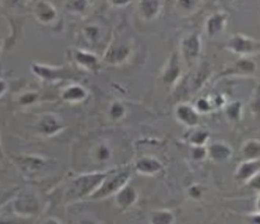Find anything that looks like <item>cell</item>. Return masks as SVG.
I'll use <instances>...</instances> for the list:
<instances>
[{
    "instance_id": "obj_23",
    "label": "cell",
    "mask_w": 260,
    "mask_h": 224,
    "mask_svg": "<svg viewBox=\"0 0 260 224\" xmlns=\"http://www.w3.org/2000/svg\"><path fill=\"white\" fill-rule=\"evenodd\" d=\"M113 156V150H112V146L109 145L108 142H100L98 145L94 147V150H92V157H94V160H95L98 164H108V162L112 160Z\"/></svg>"
},
{
    "instance_id": "obj_13",
    "label": "cell",
    "mask_w": 260,
    "mask_h": 224,
    "mask_svg": "<svg viewBox=\"0 0 260 224\" xmlns=\"http://www.w3.org/2000/svg\"><path fill=\"white\" fill-rule=\"evenodd\" d=\"M175 118L178 122L186 128H196L200 122V114L192 104L179 102L175 106Z\"/></svg>"
},
{
    "instance_id": "obj_14",
    "label": "cell",
    "mask_w": 260,
    "mask_h": 224,
    "mask_svg": "<svg viewBox=\"0 0 260 224\" xmlns=\"http://www.w3.org/2000/svg\"><path fill=\"white\" fill-rule=\"evenodd\" d=\"M226 21H228V13L224 10L215 11L211 16L206 20V34L209 35L210 38H215L220 34L224 33V30L226 27Z\"/></svg>"
},
{
    "instance_id": "obj_4",
    "label": "cell",
    "mask_w": 260,
    "mask_h": 224,
    "mask_svg": "<svg viewBox=\"0 0 260 224\" xmlns=\"http://www.w3.org/2000/svg\"><path fill=\"white\" fill-rule=\"evenodd\" d=\"M225 49L232 52L239 58H250L252 55L260 53V41L243 35V34H234L231 38L225 42Z\"/></svg>"
},
{
    "instance_id": "obj_39",
    "label": "cell",
    "mask_w": 260,
    "mask_h": 224,
    "mask_svg": "<svg viewBox=\"0 0 260 224\" xmlns=\"http://www.w3.org/2000/svg\"><path fill=\"white\" fill-rule=\"evenodd\" d=\"M248 185L252 188V189L260 192V171L256 174L254 177H252V178L249 179Z\"/></svg>"
},
{
    "instance_id": "obj_2",
    "label": "cell",
    "mask_w": 260,
    "mask_h": 224,
    "mask_svg": "<svg viewBox=\"0 0 260 224\" xmlns=\"http://www.w3.org/2000/svg\"><path fill=\"white\" fill-rule=\"evenodd\" d=\"M130 177H132L130 168H113L111 174L102 181L101 185L91 195L90 199L102 201V199H107L109 196L116 195L124 185H127Z\"/></svg>"
},
{
    "instance_id": "obj_7",
    "label": "cell",
    "mask_w": 260,
    "mask_h": 224,
    "mask_svg": "<svg viewBox=\"0 0 260 224\" xmlns=\"http://www.w3.org/2000/svg\"><path fill=\"white\" fill-rule=\"evenodd\" d=\"M68 55L73 61L76 66L81 67L87 72L96 73L100 72V69H101L102 59L91 50L81 49V48H72V49L68 50Z\"/></svg>"
},
{
    "instance_id": "obj_18",
    "label": "cell",
    "mask_w": 260,
    "mask_h": 224,
    "mask_svg": "<svg viewBox=\"0 0 260 224\" xmlns=\"http://www.w3.org/2000/svg\"><path fill=\"white\" fill-rule=\"evenodd\" d=\"M88 98V90L79 83L66 86L62 91V100L69 104H81Z\"/></svg>"
},
{
    "instance_id": "obj_1",
    "label": "cell",
    "mask_w": 260,
    "mask_h": 224,
    "mask_svg": "<svg viewBox=\"0 0 260 224\" xmlns=\"http://www.w3.org/2000/svg\"><path fill=\"white\" fill-rule=\"evenodd\" d=\"M113 168L108 171H96V173L81 174L70 182L68 188V199L70 202L81 201L85 198H91L95 189L101 185L104 179L111 174Z\"/></svg>"
},
{
    "instance_id": "obj_44",
    "label": "cell",
    "mask_w": 260,
    "mask_h": 224,
    "mask_svg": "<svg viewBox=\"0 0 260 224\" xmlns=\"http://www.w3.org/2000/svg\"><path fill=\"white\" fill-rule=\"evenodd\" d=\"M256 212L260 213V195L257 196V199H256Z\"/></svg>"
},
{
    "instance_id": "obj_8",
    "label": "cell",
    "mask_w": 260,
    "mask_h": 224,
    "mask_svg": "<svg viewBox=\"0 0 260 224\" xmlns=\"http://www.w3.org/2000/svg\"><path fill=\"white\" fill-rule=\"evenodd\" d=\"M257 70V65L253 59L250 58H238L237 61H234L230 65L224 66L218 74V78L224 77H250L254 76V73Z\"/></svg>"
},
{
    "instance_id": "obj_19",
    "label": "cell",
    "mask_w": 260,
    "mask_h": 224,
    "mask_svg": "<svg viewBox=\"0 0 260 224\" xmlns=\"http://www.w3.org/2000/svg\"><path fill=\"white\" fill-rule=\"evenodd\" d=\"M162 162L159 161L158 158L155 157H142L140 160H137L135 164V170L140 175H146V177H154L162 171Z\"/></svg>"
},
{
    "instance_id": "obj_20",
    "label": "cell",
    "mask_w": 260,
    "mask_h": 224,
    "mask_svg": "<svg viewBox=\"0 0 260 224\" xmlns=\"http://www.w3.org/2000/svg\"><path fill=\"white\" fill-rule=\"evenodd\" d=\"M260 171V160H243L238 165L237 171L234 174V178L238 182H248L249 179L254 177Z\"/></svg>"
},
{
    "instance_id": "obj_28",
    "label": "cell",
    "mask_w": 260,
    "mask_h": 224,
    "mask_svg": "<svg viewBox=\"0 0 260 224\" xmlns=\"http://www.w3.org/2000/svg\"><path fill=\"white\" fill-rule=\"evenodd\" d=\"M127 114V108L124 105L122 101H113L109 104V108H108V117L113 122H119L122 121Z\"/></svg>"
},
{
    "instance_id": "obj_26",
    "label": "cell",
    "mask_w": 260,
    "mask_h": 224,
    "mask_svg": "<svg viewBox=\"0 0 260 224\" xmlns=\"http://www.w3.org/2000/svg\"><path fill=\"white\" fill-rule=\"evenodd\" d=\"M242 112H243V105L241 101H232L228 102L224 108V114L225 118L232 123H238L242 119Z\"/></svg>"
},
{
    "instance_id": "obj_10",
    "label": "cell",
    "mask_w": 260,
    "mask_h": 224,
    "mask_svg": "<svg viewBox=\"0 0 260 224\" xmlns=\"http://www.w3.org/2000/svg\"><path fill=\"white\" fill-rule=\"evenodd\" d=\"M202 53V38L196 33H190L185 35L181 41V50L179 55L186 62L189 66L196 63L199 56Z\"/></svg>"
},
{
    "instance_id": "obj_42",
    "label": "cell",
    "mask_w": 260,
    "mask_h": 224,
    "mask_svg": "<svg viewBox=\"0 0 260 224\" xmlns=\"http://www.w3.org/2000/svg\"><path fill=\"white\" fill-rule=\"evenodd\" d=\"M249 218L253 224H260V213L254 212L253 214H249Z\"/></svg>"
},
{
    "instance_id": "obj_35",
    "label": "cell",
    "mask_w": 260,
    "mask_h": 224,
    "mask_svg": "<svg viewBox=\"0 0 260 224\" xmlns=\"http://www.w3.org/2000/svg\"><path fill=\"white\" fill-rule=\"evenodd\" d=\"M203 193H204V188L202 186V185L193 184L187 188V195H189V198L193 199V201H199V199H202Z\"/></svg>"
},
{
    "instance_id": "obj_31",
    "label": "cell",
    "mask_w": 260,
    "mask_h": 224,
    "mask_svg": "<svg viewBox=\"0 0 260 224\" xmlns=\"http://www.w3.org/2000/svg\"><path fill=\"white\" fill-rule=\"evenodd\" d=\"M40 100V93L38 91H25L18 97V104L21 106H29L37 104Z\"/></svg>"
},
{
    "instance_id": "obj_5",
    "label": "cell",
    "mask_w": 260,
    "mask_h": 224,
    "mask_svg": "<svg viewBox=\"0 0 260 224\" xmlns=\"http://www.w3.org/2000/svg\"><path fill=\"white\" fill-rule=\"evenodd\" d=\"M132 55V45L123 41H113L108 45L107 50L102 55V63L109 66H120L129 61Z\"/></svg>"
},
{
    "instance_id": "obj_9",
    "label": "cell",
    "mask_w": 260,
    "mask_h": 224,
    "mask_svg": "<svg viewBox=\"0 0 260 224\" xmlns=\"http://www.w3.org/2000/svg\"><path fill=\"white\" fill-rule=\"evenodd\" d=\"M31 72L34 73L37 77L42 78L45 81H59V80H66L73 76L72 69L68 66H48L42 63H32L31 65Z\"/></svg>"
},
{
    "instance_id": "obj_43",
    "label": "cell",
    "mask_w": 260,
    "mask_h": 224,
    "mask_svg": "<svg viewBox=\"0 0 260 224\" xmlns=\"http://www.w3.org/2000/svg\"><path fill=\"white\" fill-rule=\"evenodd\" d=\"M7 87H9V86H7V81L6 80H3V78H0V97H2V95L5 94V93H6L7 91Z\"/></svg>"
},
{
    "instance_id": "obj_41",
    "label": "cell",
    "mask_w": 260,
    "mask_h": 224,
    "mask_svg": "<svg viewBox=\"0 0 260 224\" xmlns=\"http://www.w3.org/2000/svg\"><path fill=\"white\" fill-rule=\"evenodd\" d=\"M41 224H62V223H60V220L56 217H46L41 221Z\"/></svg>"
},
{
    "instance_id": "obj_40",
    "label": "cell",
    "mask_w": 260,
    "mask_h": 224,
    "mask_svg": "<svg viewBox=\"0 0 260 224\" xmlns=\"http://www.w3.org/2000/svg\"><path fill=\"white\" fill-rule=\"evenodd\" d=\"M74 224H100V221L92 217V216H81V217L76 220Z\"/></svg>"
},
{
    "instance_id": "obj_46",
    "label": "cell",
    "mask_w": 260,
    "mask_h": 224,
    "mask_svg": "<svg viewBox=\"0 0 260 224\" xmlns=\"http://www.w3.org/2000/svg\"><path fill=\"white\" fill-rule=\"evenodd\" d=\"M0 156H2V145H0Z\"/></svg>"
},
{
    "instance_id": "obj_3",
    "label": "cell",
    "mask_w": 260,
    "mask_h": 224,
    "mask_svg": "<svg viewBox=\"0 0 260 224\" xmlns=\"http://www.w3.org/2000/svg\"><path fill=\"white\" fill-rule=\"evenodd\" d=\"M13 210L20 217H34L41 212V199L37 192L24 189L13 199Z\"/></svg>"
},
{
    "instance_id": "obj_6",
    "label": "cell",
    "mask_w": 260,
    "mask_h": 224,
    "mask_svg": "<svg viewBox=\"0 0 260 224\" xmlns=\"http://www.w3.org/2000/svg\"><path fill=\"white\" fill-rule=\"evenodd\" d=\"M182 74H183V70H182L181 55H179V52H172L170 58L165 62L164 66H162L159 78H161V81H162L165 87L174 89L176 84L179 83Z\"/></svg>"
},
{
    "instance_id": "obj_12",
    "label": "cell",
    "mask_w": 260,
    "mask_h": 224,
    "mask_svg": "<svg viewBox=\"0 0 260 224\" xmlns=\"http://www.w3.org/2000/svg\"><path fill=\"white\" fill-rule=\"evenodd\" d=\"M31 11L35 20L44 25H52L57 20V10L51 2H35L31 3Z\"/></svg>"
},
{
    "instance_id": "obj_22",
    "label": "cell",
    "mask_w": 260,
    "mask_h": 224,
    "mask_svg": "<svg viewBox=\"0 0 260 224\" xmlns=\"http://www.w3.org/2000/svg\"><path fill=\"white\" fill-rule=\"evenodd\" d=\"M211 72H213L211 65L207 63V62H202L199 65L198 70H196L194 76L192 77V83H190V89H192L193 93H196V91H199L203 87L204 83L207 81V78L211 76Z\"/></svg>"
},
{
    "instance_id": "obj_17",
    "label": "cell",
    "mask_w": 260,
    "mask_h": 224,
    "mask_svg": "<svg viewBox=\"0 0 260 224\" xmlns=\"http://www.w3.org/2000/svg\"><path fill=\"white\" fill-rule=\"evenodd\" d=\"M162 7L164 3L159 0H143L137 3V13L144 21H153L161 14Z\"/></svg>"
},
{
    "instance_id": "obj_24",
    "label": "cell",
    "mask_w": 260,
    "mask_h": 224,
    "mask_svg": "<svg viewBox=\"0 0 260 224\" xmlns=\"http://www.w3.org/2000/svg\"><path fill=\"white\" fill-rule=\"evenodd\" d=\"M83 37L87 41V44H90L91 46H95L104 38V30L98 24H87L83 28Z\"/></svg>"
},
{
    "instance_id": "obj_30",
    "label": "cell",
    "mask_w": 260,
    "mask_h": 224,
    "mask_svg": "<svg viewBox=\"0 0 260 224\" xmlns=\"http://www.w3.org/2000/svg\"><path fill=\"white\" fill-rule=\"evenodd\" d=\"M91 6L90 2H84V0H79V2H68L64 3L66 10L70 13H76V14H83L88 10V7Z\"/></svg>"
},
{
    "instance_id": "obj_33",
    "label": "cell",
    "mask_w": 260,
    "mask_h": 224,
    "mask_svg": "<svg viewBox=\"0 0 260 224\" xmlns=\"http://www.w3.org/2000/svg\"><path fill=\"white\" fill-rule=\"evenodd\" d=\"M194 108L199 114H209L210 111L214 109L213 106V102H211V97H203V98H199L194 104Z\"/></svg>"
},
{
    "instance_id": "obj_16",
    "label": "cell",
    "mask_w": 260,
    "mask_h": 224,
    "mask_svg": "<svg viewBox=\"0 0 260 224\" xmlns=\"http://www.w3.org/2000/svg\"><path fill=\"white\" fill-rule=\"evenodd\" d=\"M17 164L24 173L35 174L49 165L51 160L42 156H17Z\"/></svg>"
},
{
    "instance_id": "obj_27",
    "label": "cell",
    "mask_w": 260,
    "mask_h": 224,
    "mask_svg": "<svg viewBox=\"0 0 260 224\" xmlns=\"http://www.w3.org/2000/svg\"><path fill=\"white\" fill-rule=\"evenodd\" d=\"M150 223L151 224H174L175 223V214L167 209H158L151 212L150 216Z\"/></svg>"
},
{
    "instance_id": "obj_32",
    "label": "cell",
    "mask_w": 260,
    "mask_h": 224,
    "mask_svg": "<svg viewBox=\"0 0 260 224\" xmlns=\"http://www.w3.org/2000/svg\"><path fill=\"white\" fill-rule=\"evenodd\" d=\"M199 2H194V0H181V2H176L175 7L181 13H186V14H190V13H194V10L199 7Z\"/></svg>"
},
{
    "instance_id": "obj_36",
    "label": "cell",
    "mask_w": 260,
    "mask_h": 224,
    "mask_svg": "<svg viewBox=\"0 0 260 224\" xmlns=\"http://www.w3.org/2000/svg\"><path fill=\"white\" fill-rule=\"evenodd\" d=\"M190 157L194 161H203L207 157V147H192L190 149Z\"/></svg>"
},
{
    "instance_id": "obj_11",
    "label": "cell",
    "mask_w": 260,
    "mask_h": 224,
    "mask_svg": "<svg viewBox=\"0 0 260 224\" xmlns=\"http://www.w3.org/2000/svg\"><path fill=\"white\" fill-rule=\"evenodd\" d=\"M37 130L42 136L51 137V136H56L64 130V123L56 114L48 112V114H44L40 118V121L37 122Z\"/></svg>"
},
{
    "instance_id": "obj_15",
    "label": "cell",
    "mask_w": 260,
    "mask_h": 224,
    "mask_svg": "<svg viewBox=\"0 0 260 224\" xmlns=\"http://www.w3.org/2000/svg\"><path fill=\"white\" fill-rule=\"evenodd\" d=\"M139 201V192L135 186L132 185H124L122 189L119 190L118 193L115 195V203L120 210H129L132 207L135 206Z\"/></svg>"
},
{
    "instance_id": "obj_37",
    "label": "cell",
    "mask_w": 260,
    "mask_h": 224,
    "mask_svg": "<svg viewBox=\"0 0 260 224\" xmlns=\"http://www.w3.org/2000/svg\"><path fill=\"white\" fill-rule=\"evenodd\" d=\"M17 193L14 192V190H5V189H0V206L2 205H5L9 199H12L13 196H16Z\"/></svg>"
},
{
    "instance_id": "obj_25",
    "label": "cell",
    "mask_w": 260,
    "mask_h": 224,
    "mask_svg": "<svg viewBox=\"0 0 260 224\" xmlns=\"http://www.w3.org/2000/svg\"><path fill=\"white\" fill-rule=\"evenodd\" d=\"M243 160H260V140L249 139L241 147Z\"/></svg>"
},
{
    "instance_id": "obj_34",
    "label": "cell",
    "mask_w": 260,
    "mask_h": 224,
    "mask_svg": "<svg viewBox=\"0 0 260 224\" xmlns=\"http://www.w3.org/2000/svg\"><path fill=\"white\" fill-rule=\"evenodd\" d=\"M249 109L252 112V115H254L256 118H260V86L256 89L253 97L250 100Z\"/></svg>"
},
{
    "instance_id": "obj_21",
    "label": "cell",
    "mask_w": 260,
    "mask_h": 224,
    "mask_svg": "<svg viewBox=\"0 0 260 224\" xmlns=\"http://www.w3.org/2000/svg\"><path fill=\"white\" fill-rule=\"evenodd\" d=\"M207 157L215 162L228 161L232 157V149L224 142H213L207 146Z\"/></svg>"
},
{
    "instance_id": "obj_38",
    "label": "cell",
    "mask_w": 260,
    "mask_h": 224,
    "mask_svg": "<svg viewBox=\"0 0 260 224\" xmlns=\"http://www.w3.org/2000/svg\"><path fill=\"white\" fill-rule=\"evenodd\" d=\"M225 97L222 94H217L214 95L213 98H211V102H213V106H214V109H217V108H221V106L226 105L225 102Z\"/></svg>"
},
{
    "instance_id": "obj_45",
    "label": "cell",
    "mask_w": 260,
    "mask_h": 224,
    "mask_svg": "<svg viewBox=\"0 0 260 224\" xmlns=\"http://www.w3.org/2000/svg\"><path fill=\"white\" fill-rule=\"evenodd\" d=\"M2 46H3V41L0 39V48H2Z\"/></svg>"
},
{
    "instance_id": "obj_29",
    "label": "cell",
    "mask_w": 260,
    "mask_h": 224,
    "mask_svg": "<svg viewBox=\"0 0 260 224\" xmlns=\"http://www.w3.org/2000/svg\"><path fill=\"white\" fill-rule=\"evenodd\" d=\"M210 139V133L204 129H196L193 130L190 136L187 137V142L192 147H207V142Z\"/></svg>"
}]
</instances>
